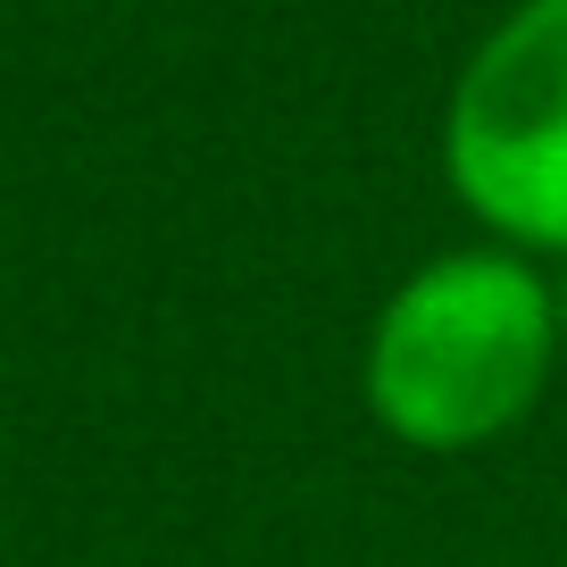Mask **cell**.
Here are the masks:
<instances>
[{"mask_svg": "<svg viewBox=\"0 0 567 567\" xmlns=\"http://www.w3.org/2000/svg\"><path fill=\"white\" fill-rule=\"evenodd\" d=\"M559 384L550 276L509 243H460L417 259L384 292L359 359L368 417L401 451L467 460L509 443Z\"/></svg>", "mask_w": 567, "mask_h": 567, "instance_id": "obj_1", "label": "cell"}, {"mask_svg": "<svg viewBox=\"0 0 567 567\" xmlns=\"http://www.w3.org/2000/svg\"><path fill=\"white\" fill-rule=\"evenodd\" d=\"M443 184L484 243L567 259V0H509L443 92Z\"/></svg>", "mask_w": 567, "mask_h": 567, "instance_id": "obj_2", "label": "cell"}, {"mask_svg": "<svg viewBox=\"0 0 567 567\" xmlns=\"http://www.w3.org/2000/svg\"><path fill=\"white\" fill-rule=\"evenodd\" d=\"M543 276H550V334H559V368H567V259H550Z\"/></svg>", "mask_w": 567, "mask_h": 567, "instance_id": "obj_3", "label": "cell"}]
</instances>
